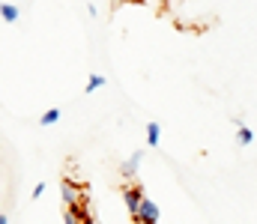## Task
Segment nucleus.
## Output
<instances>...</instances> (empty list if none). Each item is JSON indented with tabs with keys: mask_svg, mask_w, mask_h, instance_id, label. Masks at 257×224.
I'll list each match as a JSON object with an SVG mask.
<instances>
[{
	"mask_svg": "<svg viewBox=\"0 0 257 224\" xmlns=\"http://www.w3.org/2000/svg\"><path fill=\"white\" fill-rule=\"evenodd\" d=\"M60 197H63L66 206H78V203L84 200V194H81V191H78L69 179H63V182H60Z\"/></svg>",
	"mask_w": 257,
	"mask_h": 224,
	"instance_id": "obj_4",
	"label": "nucleus"
},
{
	"mask_svg": "<svg viewBox=\"0 0 257 224\" xmlns=\"http://www.w3.org/2000/svg\"><path fill=\"white\" fill-rule=\"evenodd\" d=\"M105 84H108V78H105V75H90V81H87V96H90V93H96V90H102Z\"/></svg>",
	"mask_w": 257,
	"mask_h": 224,
	"instance_id": "obj_8",
	"label": "nucleus"
},
{
	"mask_svg": "<svg viewBox=\"0 0 257 224\" xmlns=\"http://www.w3.org/2000/svg\"><path fill=\"white\" fill-rule=\"evenodd\" d=\"M0 15H3V21H6V24H15V21H18V6L3 3V6H0Z\"/></svg>",
	"mask_w": 257,
	"mask_h": 224,
	"instance_id": "obj_7",
	"label": "nucleus"
},
{
	"mask_svg": "<svg viewBox=\"0 0 257 224\" xmlns=\"http://www.w3.org/2000/svg\"><path fill=\"white\" fill-rule=\"evenodd\" d=\"M236 141H239V147H248V144H254V132H251L248 126L239 123V129H236Z\"/></svg>",
	"mask_w": 257,
	"mask_h": 224,
	"instance_id": "obj_6",
	"label": "nucleus"
},
{
	"mask_svg": "<svg viewBox=\"0 0 257 224\" xmlns=\"http://www.w3.org/2000/svg\"><path fill=\"white\" fill-rule=\"evenodd\" d=\"M45 194V182H36V188H33V200H39Z\"/></svg>",
	"mask_w": 257,
	"mask_h": 224,
	"instance_id": "obj_11",
	"label": "nucleus"
},
{
	"mask_svg": "<svg viewBox=\"0 0 257 224\" xmlns=\"http://www.w3.org/2000/svg\"><path fill=\"white\" fill-rule=\"evenodd\" d=\"M159 206L150 200V197H144V203H141V209H138V215L132 218L135 224H159Z\"/></svg>",
	"mask_w": 257,
	"mask_h": 224,
	"instance_id": "obj_2",
	"label": "nucleus"
},
{
	"mask_svg": "<svg viewBox=\"0 0 257 224\" xmlns=\"http://www.w3.org/2000/svg\"><path fill=\"white\" fill-rule=\"evenodd\" d=\"M144 188L141 185H126L123 188V203H126V209H128V215L135 218L138 215V209H141V203H144Z\"/></svg>",
	"mask_w": 257,
	"mask_h": 224,
	"instance_id": "obj_1",
	"label": "nucleus"
},
{
	"mask_svg": "<svg viewBox=\"0 0 257 224\" xmlns=\"http://www.w3.org/2000/svg\"><path fill=\"white\" fill-rule=\"evenodd\" d=\"M57 120H60V108H51V111H45V114H42V120H39V123H42V126H54Z\"/></svg>",
	"mask_w": 257,
	"mask_h": 224,
	"instance_id": "obj_9",
	"label": "nucleus"
},
{
	"mask_svg": "<svg viewBox=\"0 0 257 224\" xmlns=\"http://www.w3.org/2000/svg\"><path fill=\"white\" fill-rule=\"evenodd\" d=\"M0 224H9V215H0Z\"/></svg>",
	"mask_w": 257,
	"mask_h": 224,
	"instance_id": "obj_12",
	"label": "nucleus"
},
{
	"mask_svg": "<svg viewBox=\"0 0 257 224\" xmlns=\"http://www.w3.org/2000/svg\"><path fill=\"white\" fill-rule=\"evenodd\" d=\"M141 161H144V152H141V149H138V152H132L126 161L120 164V176H123V179H135V173H138V164H141Z\"/></svg>",
	"mask_w": 257,
	"mask_h": 224,
	"instance_id": "obj_3",
	"label": "nucleus"
},
{
	"mask_svg": "<svg viewBox=\"0 0 257 224\" xmlns=\"http://www.w3.org/2000/svg\"><path fill=\"white\" fill-rule=\"evenodd\" d=\"M63 224H81V221H78V215H75V209H72V206H66V212H63Z\"/></svg>",
	"mask_w": 257,
	"mask_h": 224,
	"instance_id": "obj_10",
	"label": "nucleus"
},
{
	"mask_svg": "<svg viewBox=\"0 0 257 224\" xmlns=\"http://www.w3.org/2000/svg\"><path fill=\"white\" fill-rule=\"evenodd\" d=\"M147 144L153 149L162 144V129H159V123H147Z\"/></svg>",
	"mask_w": 257,
	"mask_h": 224,
	"instance_id": "obj_5",
	"label": "nucleus"
}]
</instances>
